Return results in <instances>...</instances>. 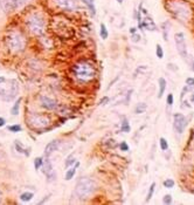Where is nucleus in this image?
<instances>
[{"mask_svg":"<svg viewBox=\"0 0 194 205\" xmlns=\"http://www.w3.org/2000/svg\"><path fill=\"white\" fill-rule=\"evenodd\" d=\"M71 73L81 82H90L96 77V67L89 61H78L73 65Z\"/></svg>","mask_w":194,"mask_h":205,"instance_id":"f257e3e1","label":"nucleus"},{"mask_svg":"<svg viewBox=\"0 0 194 205\" xmlns=\"http://www.w3.org/2000/svg\"><path fill=\"white\" fill-rule=\"evenodd\" d=\"M5 43H6V47L12 53H21L26 48L27 40L21 32L12 31L7 34V36L5 39Z\"/></svg>","mask_w":194,"mask_h":205,"instance_id":"f03ea898","label":"nucleus"},{"mask_svg":"<svg viewBox=\"0 0 194 205\" xmlns=\"http://www.w3.org/2000/svg\"><path fill=\"white\" fill-rule=\"evenodd\" d=\"M25 23H26V27L28 28V31L34 35L40 36L46 31V20L42 17V14H40L38 12L31 13L26 18Z\"/></svg>","mask_w":194,"mask_h":205,"instance_id":"7ed1b4c3","label":"nucleus"},{"mask_svg":"<svg viewBox=\"0 0 194 205\" xmlns=\"http://www.w3.org/2000/svg\"><path fill=\"white\" fill-rule=\"evenodd\" d=\"M96 190V183L91 178H81L75 186V194L80 199L90 197Z\"/></svg>","mask_w":194,"mask_h":205,"instance_id":"20e7f679","label":"nucleus"},{"mask_svg":"<svg viewBox=\"0 0 194 205\" xmlns=\"http://www.w3.org/2000/svg\"><path fill=\"white\" fill-rule=\"evenodd\" d=\"M18 90H19V86L15 80H10L8 82L5 81L0 85V96L6 101H11L17 96Z\"/></svg>","mask_w":194,"mask_h":205,"instance_id":"39448f33","label":"nucleus"},{"mask_svg":"<svg viewBox=\"0 0 194 205\" xmlns=\"http://www.w3.org/2000/svg\"><path fill=\"white\" fill-rule=\"evenodd\" d=\"M50 124V117L43 114H32L28 117V126L34 129H43Z\"/></svg>","mask_w":194,"mask_h":205,"instance_id":"423d86ee","label":"nucleus"},{"mask_svg":"<svg viewBox=\"0 0 194 205\" xmlns=\"http://www.w3.org/2000/svg\"><path fill=\"white\" fill-rule=\"evenodd\" d=\"M174 41L177 45V49L179 52V54L181 55L183 60L187 59V46H186V39H185V34L181 32L175 33L174 35Z\"/></svg>","mask_w":194,"mask_h":205,"instance_id":"0eeeda50","label":"nucleus"},{"mask_svg":"<svg viewBox=\"0 0 194 205\" xmlns=\"http://www.w3.org/2000/svg\"><path fill=\"white\" fill-rule=\"evenodd\" d=\"M57 8L65 12H74L77 8L76 0H54Z\"/></svg>","mask_w":194,"mask_h":205,"instance_id":"6e6552de","label":"nucleus"},{"mask_svg":"<svg viewBox=\"0 0 194 205\" xmlns=\"http://www.w3.org/2000/svg\"><path fill=\"white\" fill-rule=\"evenodd\" d=\"M174 129L177 132L183 134L185 128L187 127V119L183 116V114H174Z\"/></svg>","mask_w":194,"mask_h":205,"instance_id":"1a4fd4ad","label":"nucleus"},{"mask_svg":"<svg viewBox=\"0 0 194 205\" xmlns=\"http://www.w3.org/2000/svg\"><path fill=\"white\" fill-rule=\"evenodd\" d=\"M40 102H41V106L44 109H47V110H55V109L57 108V106H59L54 98L46 96V95H42V96L40 97Z\"/></svg>","mask_w":194,"mask_h":205,"instance_id":"9d476101","label":"nucleus"},{"mask_svg":"<svg viewBox=\"0 0 194 205\" xmlns=\"http://www.w3.org/2000/svg\"><path fill=\"white\" fill-rule=\"evenodd\" d=\"M0 5H1V8L6 13H11V12L18 10L17 0H1Z\"/></svg>","mask_w":194,"mask_h":205,"instance_id":"9b49d317","label":"nucleus"},{"mask_svg":"<svg viewBox=\"0 0 194 205\" xmlns=\"http://www.w3.org/2000/svg\"><path fill=\"white\" fill-rule=\"evenodd\" d=\"M59 147H60V141L59 140H54L52 141V142H49L47 145H46V148H44V155L48 157V156H50L52 154H54L55 151L59 149Z\"/></svg>","mask_w":194,"mask_h":205,"instance_id":"f8f14e48","label":"nucleus"},{"mask_svg":"<svg viewBox=\"0 0 194 205\" xmlns=\"http://www.w3.org/2000/svg\"><path fill=\"white\" fill-rule=\"evenodd\" d=\"M42 171L44 175H47V177L50 175V173L53 172V166H52V163H50V161L49 160H46L44 162H43L42 164Z\"/></svg>","mask_w":194,"mask_h":205,"instance_id":"ddd939ff","label":"nucleus"},{"mask_svg":"<svg viewBox=\"0 0 194 205\" xmlns=\"http://www.w3.org/2000/svg\"><path fill=\"white\" fill-rule=\"evenodd\" d=\"M140 25H141V28L145 27L146 30H150V31H151V28L152 30H156V26H154V23L152 21V19H150V18L144 19L143 22H140Z\"/></svg>","mask_w":194,"mask_h":205,"instance_id":"4468645a","label":"nucleus"},{"mask_svg":"<svg viewBox=\"0 0 194 205\" xmlns=\"http://www.w3.org/2000/svg\"><path fill=\"white\" fill-rule=\"evenodd\" d=\"M158 82H159V93H158V97L160 98V97L164 95L165 89H166V80H165L164 77H160V79L158 80Z\"/></svg>","mask_w":194,"mask_h":205,"instance_id":"2eb2a0df","label":"nucleus"},{"mask_svg":"<svg viewBox=\"0 0 194 205\" xmlns=\"http://www.w3.org/2000/svg\"><path fill=\"white\" fill-rule=\"evenodd\" d=\"M83 4H86L89 11L91 12V15L96 14V8H95V0H82Z\"/></svg>","mask_w":194,"mask_h":205,"instance_id":"dca6fc26","label":"nucleus"},{"mask_svg":"<svg viewBox=\"0 0 194 205\" xmlns=\"http://www.w3.org/2000/svg\"><path fill=\"white\" fill-rule=\"evenodd\" d=\"M80 165V163L77 162L75 164V166L74 168H71V169H69V170H67V172H65V181H70L74 176H75V172H76V168Z\"/></svg>","mask_w":194,"mask_h":205,"instance_id":"f3484780","label":"nucleus"},{"mask_svg":"<svg viewBox=\"0 0 194 205\" xmlns=\"http://www.w3.org/2000/svg\"><path fill=\"white\" fill-rule=\"evenodd\" d=\"M20 104H21V98H18V100L15 101V103L13 104V107L11 108V114H12V115H18V114H19Z\"/></svg>","mask_w":194,"mask_h":205,"instance_id":"a211bd4d","label":"nucleus"},{"mask_svg":"<svg viewBox=\"0 0 194 205\" xmlns=\"http://www.w3.org/2000/svg\"><path fill=\"white\" fill-rule=\"evenodd\" d=\"M99 35H101V38L102 39H108L109 36V33H108V30H107V26L104 25V23H101V31H99Z\"/></svg>","mask_w":194,"mask_h":205,"instance_id":"6ab92c4d","label":"nucleus"},{"mask_svg":"<svg viewBox=\"0 0 194 205\" xmlns=\"http://www.w3.org/2000/svg\"><path fill=\"white\" fill-rule=\"evenodd\" d=\"M33 197H34L33 192H23V194H20V199L22 202H29L33 199Z\"/></svg>","mask_w":194,"mask_h":205,"instance_id":"aec40b11","label":"nucleus"},{"mask_svg":"<svg viewBox=\"0 0 194 205\" xmlns=\"http://www.w3.org/2000/svg\"><path fill=\"white\" fill-rule=\"evenodd\" d=\"M154 189H156V183H152L150 189H149V192H147V196H146V202H150L152 198V196L154 194Z\"/></svg>","mask_w":194,"mask_h":205,"instance_id":"412c9836","label":"nucleus"},{"mask_svg":"<svg viewBox=\"0 0 194 205\" xmlns=\"http://www.w3.org/2000/svg\"><path fill=\"white\" fill-rule=\"evenodd\" d=\"M42 164H43L42 157H36V158L34 160V168H35V170H39V169L42 166Z\"/></svg>","mask_w":194,"mask_h":205,"instance_id":"4be33fe9","label":"nucleus"},{"mask_svg":"<svg viewBox=\"0 0 194 205\" xmlns=\"http://www.w3.org/2000/svg\"><path fill=\"white\" fill-rule=\"evenodd\" d=\"M159 144H160V149H162V151H166L168 149V143H167L166 138L162 137V138L159 140Z\"/></svg>","mask_w":194,"mask_h":205,"instance_id":"5701e85b","label":"nucleus"},{"mask_svg":"<svg viewBox=\"0 0 194 205\" xmlns=\"http://www.w3.org/2000/svg\"><path fill=\"white\" fill-rule=\"evenodd\" d=\"M146 109H147V106H146L145 103H139V104L136 107V114H141V113H144Z\"/></svg>","mask_w":194,"mask_h":205,"instance_id":"b1692460","label":"nucleus"},{"mask_svg":"<svg viewBox=\"0 0 194 205\" xmlns=\"http://www.w3.org/2000/svg\"><path fill=\"white\" fill-rule=\"evenodd\" d=\"M156 54H157V57H159V59H162V57H164V51H162V47L160 45H157V47H156Z\"/></svg>","mask_w":194,"mask_h":205,"instance_id":"393cba45","label":"nucleus"},{"mask_svg":"<svg viewBox=\"0 0 194 205\" xmlns=\"http://www.w3.org/2000/svg\"><path fill=\"white\" fill-rule=\"evenodd\" d=\"M122 131L123 132H129L130 131V126H129V122H128V120L125 119L123 121V123H122Z\"/></svg>","mask_w":194,"mask_h":205,"instance_id":"a878e982","label":"nucleus"},{"mask_svg":"<svg viewBox=\"0 0 194 205\" xmlns=\"http://www.w3.org/2000/svg\"><path fill=\"white\" fill-rule=\"evenodd\" d=\"M8 130L12 131V132H19V131H21V126L20 124H14V126L8 127Z\"/></svg>","mask_w":194,"mask_h":205,"instance_id":"bb28decb","label":"nucleus"},{"mask_svg":"<svg viewBox=\"0 0 194 205\" xmlns=\"http://www.w3.org/2000/svg\"><path fill=\"white\" fill-rule=\"evenodd\" d=\"M170 26V22L166 21L162 23V28H164V40H167V31H168V27Z\"/></svg>","mask_w":194,"mask_h":205,"instance_id":"cd10ccee","label":"nucleus"},{"mask_svg":"<svg viewBox=\"0 0 194 205\" xmlns=\"http://www.w3.org/2000/svg\"><path fill=\"white\" fill-rule=\"evenodd\" d=\"M15 148H17V150L19 151V152H21V154H25V151H26V149L23 148V145L19 141H15Z\"/></svg>","mask_w":194,"mask_h":205,"instance_id":"c85d7f7f","label":"nucleus"},{"mask_svg":"<svg viewBox=\"0 0 194 205\" xmlns=\"http://www.w3.org/2000/svg\"><path fill=\"white\" fill-rule=\"evenodd\" d=\"M164 186L167 188V189H171L174 186V181L173 179H165L164 181Z\"/></svg>","mask_w":194,"mask_h":205,"instance_id":"c756f323","label":"nucleus"},{"mask_svg":"<svg viewBox=\"0 0 194 205\" xmlns=\"http://www.w3.org/2000/svg\"><path fill=\"white\" fill-rule=\"evenodd\" d=\"M162 202H164V204H171V203H172V196H171V194H166V196H164Z\"/></svg>","mask_w":194,"mask_h":205,"instance_id":"7c9ffc66","label":"nucleus"},{"mask_svg":"<svg viewBox=\"0 0 194 205\" xmlns=\"http://www.w3.org/2000/svg\"><path fill=\"white\" fill-rule=\"evenodd\" d=\"M75 162V160H74V156L73 155H70L68 158H67V161H65V166H70L73 163Z\"/></svg>","mask_w":194,"mask_h":205,"instance_id":"2f4dec72","label":"nucleus"},{"mask_svg":"<svg viewBox=\"0 0 194 205\" xmlns=\"http://www.w3.org/2000/svg\"><path fill=\"white\" fill-rule=\"evenodd\" d=\"M119 148H120L122 151H129V145H128L126 142H122L120 145H119Z\"/></svg>","mask_w":194,"mask_h":205,"instance_id":"473e14b6","label":"nucleus"},{"mask_svg":"<svg viewBox=\"0 0 194 205\" xmlns=\"http://www.w3.org/2000/svg\"><path fill=\"white\" fill-rule=\"evenodd\" d=\"M173 102H174V97H173V94H168L167 95V104L171 107L173 104Z\"/></svg>","mask_w":194,"mask_h":205,"instance_id":"72a5a7b5","label":"nucleus"},{"mask_svg":"<svg viewBox=\"0 0 194 205\" xmlns=\"http://www.w3.org/2000/svg\"><path fill=\"white\" fill-rule=\"evenodd\" d=\"M108 102H109V97L105 96L99 101V103H98V104H99V106H105V104H108Z\"/></svg>","mask_w":194,"mask_h":205,"instance_id":"f704fd0d","label":"nucleus"},{"mask_svg":"<svg viewBox=\"0 0 194 205\" xmlns=\"http://www.w3.org/2000/svg\"><path fill=\"white\" fill-rule=\"evenodd\" d=\"M186 83H187L188 86H194V79L193 77H188V79L186 80Z\"/></svg>","mask_w":194,"mask_h":205,"instance_id":"c9c22d12","label":"nucleus"},{"mask_svg":"<svg viewBox=\"0 0 194 205\" xmlns=\"http://www.w3.org/2000/svg\"><path fill=\"white\" fill-rule=\"evenodd\" d=\"M139 39H140L139 35L135 33V34H133V38H132V41H133V42H138V41H139Z\"/></svg>","mask_w":194,"mask_h":205,"instance_id":"e433bc0d","label":"nucleus"},{"mask_svg":"<svg viewBox=\"0 0 194 205\" xmlns=\"http://www.w3.org/2000/svg\"><path fill=\"white\" fill-rule=\"evenodd\" d=\"M5 124H6V120L2 119V117H0V128H1V127H4Z\"/></svg>","mask_w":194,"mask_h":205,"instance_id":"4c0bfd02","label":"nucleus"},{"mask_svg":"<svg viewBox=\"0 0 194 205\" xmlns=\"http://www.w3.org/2000/svg\"><path fill=\"white\" fill-rule=\"evenodd\" d=\"M167 67H168V69H172V70H174V72H177V70H178V68H174V67H175L174 65H170V64H168Z\"/></svg>","mask_w":194,"mask_h":205,"instance_id":"58836bf2","label":"nucleus"},{"mask_svg":"<svg viewBox=\"0 0 194 205\" xmlns=\"http://www.w3.org/2000/svg\"><path fill=\"white\" fill-rule=\"evenodd\" d=\"M136 32H137V28H135V27L130 28V33H131V34H135Z\"/></svg>","mask_w":194,"mask_h":205,"instance_id":"ea45409f","label":"nucleus"},{"mask_svg":"<svg viewBox=\"0 0 194 205\" xmlns=\"http://www.w3.org/2000/svg\"><path fill=\"white\" fill-rule=\"evenodd\" d=\"M5 81H6V79H5L4 76H0V85H1L2 82H5Z\"/></svg>","mask_w":194,"mask_h":205,"instance_id":"a19ab883","label":"nucleus"},{"mask_svg":"<svg viewBox=\"0 0 194 205\" xmlns=\"http://www.w3.org/2000/svg\"><path fill=\"white\" fill-rule=\"evenodd\" d=\"M191 101H192V102L194 103V94L192 95V96H191Z\"/></svg>","mask_w":194,"mask_h":205,"instance_id":"79ce46f5","label":"nucleus"},{"mask_svg":"<svg viewBox=\"0 0 194 205\" xmlns=\"http://www.w3.org/2000/svg\"><path fill=\"white\" fill-rule=\"evenodd\" d=\"M117 2L118 4H123V0H117Z\"/></svg>","mask_w":194,"mask_h":205,"instance_id":"37998d69","label":"nucleus"},{"mask_svg":"<svg viewBox=\"0 0 194 205\" xmlns=\"http://www.w3.org/2000/svg\"><path fill=\"white\" fill-rule=\"evenodd\" d=\"M0 203H1V192H0Z\"/></svg>","mask_w":194,"mask_h":205,"instance_id":"c03bdc74","label":"nucleus"},{"mask_svg":"<svg viewBox=\"0 0 194 205\" xmlns=\"http://www.w3.org/2000/svg\"><path fill=\"white\" fill-rule=\"evenodd\" d=\"M193 70H194V60H193Z\"/></svg>","mask_w":194,"mask_h":205,"instance_id":"a18cd8bd","label":"nucleus"}]
</instances>
